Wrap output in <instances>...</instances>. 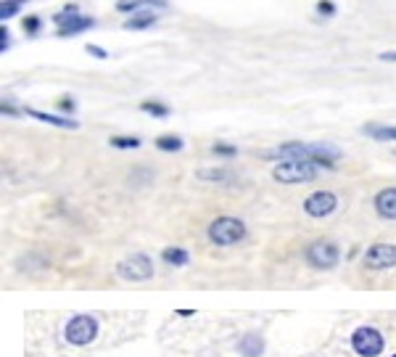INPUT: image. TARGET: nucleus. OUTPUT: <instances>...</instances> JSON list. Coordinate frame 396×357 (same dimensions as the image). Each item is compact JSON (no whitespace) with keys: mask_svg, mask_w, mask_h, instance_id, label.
<instances>
[{"mask_svg":"<svg viewBox=\"0 0 396 357\" xmlns=\"http://www.w3.org/2000/svg\"><path fill=\"white\" fill-rule=\"evenodd\" d=\"M335 207H338V196H335L333 190H314L307 196L304 201V212L309 214V217H328V214H333Z\"/></svg>","mask_w":396,"mask_h":357,"instance_id":"8","label":"nucleus"},{"mask_svg":"<svg viewBox=\"0 0 396 357\" xmlns=\"http://www.w3.org/2000/svg\"><path fill=\"white\" fill-rule=\"evenodd\" d=\"M352 347L359 357H378L383 352V334L370 326L357 328L352 337Z\"/></svg>","mask_w":396,"mask_h":357,"instance_id":"6","label":"nucleus"},{"mask_svg":"<svg viewBox=\"0 0 396 357\" xmlns=\"http://www.w3.org/2000/svg\"><path fill=\"white\" fill-rule=\"evenodd\" d=\"M394 357H396V355H394Z\"/></svg>","mask_w":396,"mask_h":357,"instance_id":"30","label":"nucleus"},{"mask_svg":"<svg viewBox=\"0 0 396 357\" xmlns=\"http://www.w3.org/2000/svg\"><path fill=\"white\" fill-rule=\"evenodd\" d=\"M214 154H219V157H235L238 154V148L235 146H228V143H214V148H211Z\"/></svg>","mask_w":396,"mask_h":357,"instance_id":"23","label":"nucleus"},{"mask_svg":"<svg viewBox=\"0 0 396 357\" xmlns=\"http://www.w3.org/2000/svg\"><path fill=\"white\" fill-rule=\"evenodd\" d=\"M24 32H27L30 37H35V35L40 32V19H37V16H27V19H24Z\"/></svg>","mask_w":396,"mask_h":357,"instance_id":"22","label":"nucleus"},{"mask_svg":"<svg viewBox=\"0 0 396 357\" xmlns=\"http://www.w3.org/2000/svg\"><path fill=\"white\" fill-rule=\"evenodd\" d=\"M11 42H13V40H11V30L6 27V24H3V27H0V51H3V53L8 51Z\"/></svg>","mask_w":396,"mask_h":357,"instance_id":"24","label":"nucleus"},{"mask_svg":"<svg viewBox=\"0 0 396 357\" xmlns=\"http://www.w3.org/2000/svg\"><path fill=\"white\" fill-rule=\"evenodd\" d=\"M116 273L125 281H148L154 275V260L148 254H130L116 265Z\"/></svg>","mask_w":396,"mask_h":357,"instance_id":"4","label":"nucleus"},{"mask_svg":"<svg viewBox=\"0 0 396 357\" xmlns=\"http://www.w3.org/2000/svg\"><path fill=\"white\" fill-rule=\"evenodd\" d=\"M148 0H122V3H116V11H122V13H127V11H137L140 6H146Z\"/></svg>","mask_w":396,"mask_h":357,"instance_id":"21","label":"nucleus"},{"mask_svg":"<svg viewBox=\"0 0 396 357\" xmlns=\"http://www.w3.org/2000/svg\"><path fill=\"white\" fill-rule=\"evenodd\" d=\"M0 111H3V114H16V109H13V106H8V104L0 106Z\"/></svg>","mask_w":396,"mask_h":357,"instance_id":"29","label":"nucleus"},{"mask_svg":"<svg viewBox=\"0 0 396 357\" xmlns=\"http://www.w3.org/2000/svg\"><path fill=\"white\" fill-rule=\"evenodd\" d=\"M246 238V225L238 217H217L209 225V241L217 246H233Z\"/></svg>","mask_w":396,"mask_h":357,"instance_id":"2","label":"nucleus"},{"mask_svg":"<svg viewBox=\"0 0 396 357\" xmlns=\"http://www.w3.org/2000/svg\"><path fill=\"white\" fill-rule=\"evenodd\" d=\"M182 138L178 135H159L156 138V148L159 151H167V154H172V151H182Z\"/></svg>","mask_w":396,"mask_h":357,"instance_id":"17","label":"nucleus"},{"mask_svg":"<svg viewBox=\"0 0 396 357\" xmlns=\"http://www.w3.org/2000/svg\"><path fill=\"white\" fill-rule=\"evenodd\" d=\"M240 352L246 357H256L261 352V339L256 334H246L243 341H240Z\"/></svg>","mask_w":396,"mask_h":357,"instance_id":"16","label":"nucleus"},{"mask_svg":"<svg viewBox=\"0 0 396 357\" xmlns=\"http://www.w3.org/2000/svg\"><path fill=\"white\" fill-rule=\"evenodd\" d=\"M161 257H164V262L175 265V267H182V265H188V260H190L188 252H185V249H180V246H169V249H164Z\"/></svg>","mask_w":396,"mask_h":357,"instance_id":"13","label":"nucleus"},{"mask_svg":"<svg viewBox=\"0 0 396 357\" xmlns=\"http://www.w3.org/2000/svg\"><path fill=\"white\" fill-rule=\"evenodd\" d=\"M317 13H323V16H333L335 13L333 0H320V3H317Z\"/></svg>","mask_w":396,"mask_h":357,"instance_id":"25","label":"nucleus"},{"mask_svg":"<svg viewBox=\"0 0 396 357\" xmlns=\"http://www.w3.org/2000/svg\"><path fill=\"white\" fill-rule=\"evenodd\" d=\"M394 265H396L394 243H373L365 252V267H370V270H388Z\"/></svg>","mask_w":396,"mask_h":357,"instance_id":"9","label":"nucleus"},{"mask_svg":"<svg viewBox=\"0 0 396 357\" xmlns=\"http://www.w3.org/2000/svg\"><path fill=\"white\" fill-rule=\"evenodd\" d=\"M53 21L58 24V37H72V35H80L85 30H93L95 19L93 16H80V8L77 6H66L63 11H58Z\"/></svg>","mask_w":396,"mask_h":357,"instance_id":"3","label":"nucleus"},{"mask_svg":"<svg viewBox=\"0 0 396 357\" xmlns=\"http://www.w3.org/2000/svg\"><path fill=\"white\" fill-rule=\"evenodd\" d=\"M87 53L95 56V59H109V53H106L104 48H98V45H87Z\"/></svg>","mask_w":396,"mask_h":357,"instance_id":"26","label":"nucleus"},{"mask_svg":"<svg viewBox=\"0 0 396 357\" xmlns=\"http://www.w3.org/2000/svg\"><path fill=\"white\" fill-rule=\"evenodd\" d=\"M58 106H61V111H69V114H72V111H74V98H61V101H58Z\"/></svg>","mask_w":396,"mask_h":357,"instance_id":"27","label":"nucleus"},{"mask_svg":"<svg viewBox=\"0 0 396 357\" xmlns=\"http://www.w3.org/2000/svg\"><path fill=\"white\" fill-rule=\"evenodd\" d=\"M95 337H98V320H95L93 315H74L72 320L66 323V341H69V344L85 347V344H90Z\"/></svg>","mask_w":396,"mask_h":357,"instance_id":"5","label":"nucleus"},{"mask_svg":"<svg viewBox=\"0 0 396 357\" xmlns=\"http://www.w3.org/2000/svg\"><path fill=\"white\" fill-rule=\"evenodd\" d=\"M317 172H320V164H314L309 159H285L272 169V178L278 183L293 186V183H309L317 178Z\"/></svg>","mask_w":396,"mask_h":357,"instance_id":"1","label":"nucleus"},{"mask_svg":"<svg viewBox=\"0 0 396 357\" xmlns=\"http://www.w3.org/2000/svg\"><path fill=\"white\" fill-rule=\"evenodd\" d=\"M154 24H156V13H154V11H140V13H132V16L125 21V30L140 32V30H151Z\"/></svg>","mask_w":396,"mask_h":357,"instance_id":"12","label":"nucleus"},{"mask_svg":"<svg viewBox=\"0 0 396 357\" xmlns=\"http://www.w3.org/2000/svg\"><path fill=\"white\" fill-rule=\"evenodd\" d=\"M365 133L376 140H396V127L391 125H367Z\"/></svg>","mask_w":396,"mask_h":357,"instance_id":"14","label":"nucleus"},{"mask_svg":"<svg viewBox=\"0 0 396 357\" xmlns=\"http://www.w3.org/2000/svg\"><path fill=\"white\" fill-rule=\"evenodd\" d=\"M378 59H380V61L394 63V61H396V51H383V53H378Z\"/></svg>","mask_w":396,"mask_h":357,"instance_id":"28","label":"nucleus"},{"mask_svg":"<svg viewBox=\"0 0 396 357\" xmlns=\"http://www.w3.org/2000/svg\"><path fill=\"white\" fill-rule=\"evenodd\" d=\"M111 146H114V148H137V146H140V138L114 135V138H111Z\"/></svg>","mask_w":396,"mask_h":357,"instance_id":"20","label":"nucleus"},{"mask_svg":"<svg viewBox=\"0 0 396 357\" xmlns=\"http://www.w3.org/2000/svg\"><path fill=\"white\" fill-rule=\"evenodd\" d=\"M140 109H143L146 114H154V116H169V109L164 104H159V101H146Z\"/></svg>","mask_w":396,"mask_h":357,"instance_id":"18","label":"nucleus"},{"mask_svg":"<svg viewBox=\"0 0 396 357\" xmlns=\"http://www.w3.org/2000/svg\"><path fill=\"white\" fill-rule=\"evenodd\" d=\"M27 114L40 119V122H48L53 127H66V130H77L80 127V122H74L69 116H56V114H48V111H40V109H27Z\"/></svg>","mask_w":396,"mask_h":357,"instance_id":"11","label":"nucleus"},{"mask_svg":"<svg viewBox=\"0 0 396 357\" xmlns=\"http://www.w3.org/2000/svg\"><path fill=\"white\" fill-rule=\"evenodd\" d=\"M341 260V249L333 241H314L307 249V262L317 267V270H330Z\"/></svg>","mask_w":396,"mask_h":357,"instance_id":"7","label":"nucleus"},{"mask_svg":"<svg viewBox=\"0 0 396 357\" xmlns=\"http://www.w3.org/2000/svg\"><path fill=\"white\" fill-rule=\"evenodd\" d=\"M376 212L386 220H396V188H383L378 193Z\"/></svg>","mask_w":396,"mask_h":357,"instance_id":"10","label":"nucleus"},{"mask_svg":"<svg viewBox=\"0 0 396 357\" xmlns=\"http://www.w3.org/2000/svg\"><path fill=\"white\" fill-rule=\"evenodd\" d=\"M198 178H201V180H217V183H225V180H230V175L225 172V169H201V172H198Z\"/></svg>","mask_w":396,"mask_h":357,"instance_id":"19","label":"nucleus"},{"mask_svg":"<svg viewBox=\"0 0 396 357\" xmlns=\"http://www.w3.org/2000/svg\"><path fill=\"white\" fill-rule=\"evenodd\" d=\"M24 3H30V0H3V3H0V21L6 24L8 19H13V16L24 8Z\"/></svg>","mask_w":396,"mask_h":357,"instance_id":"15","label":"nucleus"}]
</instances>
